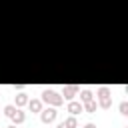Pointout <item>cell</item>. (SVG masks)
Wrapping results in <instances>:
<instances>
[{
	"label": "cell",
	"mask_w": 128,
	"mask_h": 128,
	"mask_svg": "<svg viewBox=\"0 0 128 128\" xmlns=\"http://www.w3.org/2000/svg\"><path fill=\"white\" fill-rule=\"evenodd\" d=\"M28 108L32 110V112H40L42 110V100H28Z\"/></svg>",
	"instance_id": "obj_8"
},
{
	"label": "cell",
	"mask_w": 128,
	"mask_h": 128,
	"mask_svg": "<svg viewBox=\"0 0 128 128\" xmlns=\"http://www.w3.org/2000/svg\"><path fill=\"white\" fill-rule=\"evenodd\" d=\"M112 98H110V88L108 86H100L98 88V106L100 108H110Z\"/></svg>",
	"instance_id": "obj_2"
},
{
	"label": "cell",
	"mask_w": 128,
	"mask_h": 128,
	"mask_svg": "<svg viewBox=\"0 0 128 128\" xmlns=\"http://www.w3.org/2000/svg\"><path fill=\"white\" fill-rule=\"evenodd\" d=\"M42 102H46V104H50V106H60V104L64 102V98H62V94L46 88V90H42Z\"/></svg>",
	"instance_id": "obj_1"
},
{
	"label": "cell",
	"mask_w": 128,
	"mask_h": 128,
	"mask_svg": "<svg viewBox=\"0 0 128 128\" xmlns=\"http://www.w3.org/2000/svg\"><path fill=\"white\" fill-rule=\"evenodd\" d=\"M56 128H66V126H64V122H60V124H58Z\"/></svg>",
	"instance_id": "obj_14"
},
{
	"label": "cell",
	"mask_w": 128,
	"mask_h": 128,
	"mask_svg": "<svg viewBox=\"0 0 128 128\" xmlns=\"http://www.w3.org/2000/svg\"><path fill=\"white\" fill-rule=\"evenodd\" d=\"M92 98H94V94H92L90 90H82V92H80V102H82V104L88 102V100H92Z\"/></svg>",
	"instance_id": "obj_9"
},
{
	"label": "cell",
	"mask_w": 128,
	"mask_h": 128,
	"mask_svg": "<svg viewBox=\"0 0 128 128\" xmlns=\"http://www.w3.org/2000/svg\"><path fill=\"white\" fill-rule=\"evenodd\" d=\"M8 128H16V124H12V126H8Z\"/></svg>",
	"instance_id": "obj_15"
},
{
	"label": "cell",
	"mask_w": 128,
	"mask_h": 128,
	"mask_svg": "<svg viewBox=\"0 0 128 128\" xmlns=\"http://www.w3.org/2000/svg\"><path fill=\"white\" fill-rule=\"evenodd\" d=\"M10 120H12L14 124H22V122L26 120V114H24V112H22L20 108H16V112H14L12 116H10Z\"/></svg>",
	"instance_id": "obj_6"
},
{
	"label": "cell",
	"mask_w": 128,
	"mask_h": 128,
	"mask_svg": "<svg viewBox=\"0 0 128 128\" xmlns=\"http://www.w3.org/2000/svg\"><path fill=\"white\" fill-rule=\"evenodd\" d=\"M64 126H66V128H76V126H78V120H76V116H68V118L64 120Z\"/></svg>",
	"instance_id": "obj_10"
},
{
	"label": "cell",
	"mask_w": 128,
	"mask_h": 128,
	"mask_svg": "<svg viewBox=\"0 0 128 128\" xmlns=\"http://www.w3.org/2000/svg\"><path fill=\"white\" fill-rule=\"evenodd\" d=\"M76 94H78V86H76V84H68V86H64V90H62V98H66V100H72Z\"/></svg>",
	"instance_id": "obj_4"
},
{
	"label": "cell",
	"mask_w": 128,
	"mask_h": 128,
	"mask_svg": "<svg viewBox=\"0 0 128 128\" xmlns=\"http://www.w3.org/2000/svg\"><path fill=\"white\" fill-rule=\"evenodd\" d=\"M56 116H58V112H56V108H54V106H50V108H46V110H40V120H42L44 124L54 122V120H56Z\"/></svg>",
	"instance_id": "obj_3"
},
{
	"label": "cell",
	"mask_w": 128,
	"mask_h": 128,
	"mask_svg": "<svg viewBox=\"0 0 128 128\" xmlns=\"http://www.w3.org/2000/svg\"><path fill=\"white\" fill-rule=\"evenodd\" d=\"M120 114H122V116L128 114V102H122V104H120Z\"/></svg>",
	"instance_id": "obj_12"
},
{
	"label": "cell",
	"mask_w": 128,
	"mask_h": 128,
	"mask_svg": "<svg viewBox=\"0 0 128 128\" xmlns=\"http://www.w3.org/2000/svg\"><path fill=\"white\" fill-rule=\"evenodd\" d=\"M84 128H96V124H92V122H88V124H84Z\"/></svg>",
	"instance_id": "obj_13"
},
{
	"label": "cell",
	"mask_w": 128,
	"mask_h": 128,
	"mask_svg": "<svg viewBox=\"0 0 128 128\" xmlns=\"http://www.w3.org/2000/svg\"><path fill=\"white\" fill-rule=\"evenodd\" d=\"M14 102H16L14 106H18V108H20V106H24V104H28V96H26L24 92H18V94L14 96Z\"/></svg>",
	"instance_id": "obj_7"
},
{
	"label": "cell",
	"mask_w": 128,
	"mask_h": 128,
	"mask_svg": "<svg viewBox=\"0 0 128 128\" xmlns=\"http://www.w3.org/2000/svg\"><path fill=\"white\" fill-rule=\"evenodd\" d=\"M68 112H70L72 116H76V114H80V112H82V102H76V100H70V102H68Z\"/></svg>",
	"instance_id": "obj_5"
},
{
	"label": "cell",
	"mask_w": 128,
	"mask_h": 128,
	"mask_svg": "<svg viewBox=\"0 0 128 128\" xmlns=\"http://www.w3.org/2000/svg\"><path fill=\"white\" fill-rule=\"evenodd\" d=\"M124 128H128V126H124Z\"/></svg>",
	"instance_id": "obj_16"
},
{
	"label": "cell",
	"mask_w": 128,
	"mask_h": 128,
	"mask_svg": "<svg viewBox=\"0 0 128 128\" xmlns=\"http://www.w3.org/2000/svg\"><path fill=\"white\" fill-rule=\"evenodd\" d=\"M16 108H18V106H14V104H8V106H4V114H6L8 118H10V116H12L14 112H16Z\"/></svg>",
	"instance_id": "obj_11"
}]
</instances>
